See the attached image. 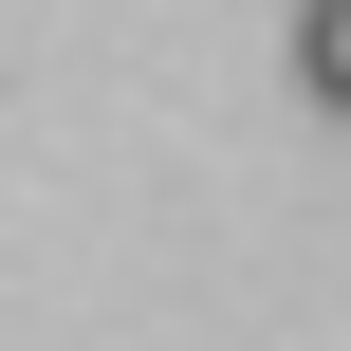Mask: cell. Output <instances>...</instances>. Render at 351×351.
I'll return each mask as SVG.
<instances>
[{"instance_id": "6da1fadb", "label": "cell", "mask_w": 351, "mask_h": 351, "mask_svg": "<svg viewBox=\"0 0 351 351\" xmlns=\"http://www.w3.org/2000/svg\"><path fill=\"white\" fill-rule=\"evenodd\" d=\"M296 93L351 111V0H296Z\"/></svg>"}]
</instances>
